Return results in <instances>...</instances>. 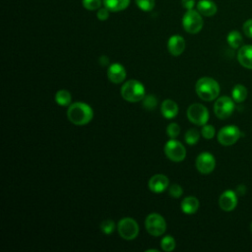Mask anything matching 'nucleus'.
Returning <instances> with one entry per match:
<instances>
[{"instance_id": "nucleus-1", "label": "nucleus", "mask_w": 252, "mask_h": 252, "mask_svg": "<svg viewBox=\"0 0 252 252\" xmlns=\"http://www.w3.org/2000/svg\"><path fill=\"white\" fill-rule=\"evenodd\" d=\"M67 117L71 123L77 126H83L90 123L94 117L92 107L82 101L73 102L67 110Z\"/></svg>"}, {"instance_id": "nucleus-2", "label": "nucleus", "mask_w": 252, "mask_h": 252, "mask_svg": "<svg viewBox=\"0 0 252 252\" xmlns=\"http://www.w3.org/2000/svg\"><path fill=\"white\" fill-rule=\"evenodd\" d=\"M195 91L197 95L205 101H211L217 98L220 94V85L219 83L210 77L200 78L196 85Z\"/></svg>"}, {"instance_id": "nucleus-3", "label": "nucleus", "mask_w": 252, "mask_h": 252, "mask_svg": "<svg viewBox=\"0 0 252 252\" xmlns=\"http://www.w3.org/2000/svg\"><path fill=\"white\" fill-rule=\"evenodd\" d=\"M121 95L128 102H138L146 95L144 85L138 80H128L121 87Z\"/></svg>"}, {"instance_id": "nucleus-4", "label": "nucleus", "mask_w": 252, "mask_h": 252, "mask_svg": "<svg viewBox=\"0 0 252 252\" xmlns=\"http://www.w3.org/2000/svg\"><path fill=\"white\" fill-rule=\"evenodd\" d=\"M203 25L204 21L202 15L197 10H187L182 17V27L188 33H198L202 30Z\"/></svg>"}, {"instance_id": "nucleus-5", "label": "nucleus", "mask_w": 252, "mask_h": 252, "mask_svg": "<svg viewBox=\"0 0 252 252\" xmlns=\"http://www.w3.org/2000/svg\"><path fill=\"white\" fill-rule=\"evenodd\" d=\"M145 227L148 233L153 236H160L166 230V221L163 217L158 213H152L145 220Z\"/></svg>"}, {"instance_id": "nucleus-6", "label": "nucleus", "mask_w": 252, "mask_h": 252, "mask_svg": "<svg viewBox=\"0 0 252 252\" xmlns=\"http://www.w3.org/2000/svg\"><path fill=\"white\" fill-rule=\"evenodd\" d=\"M117 230L121 238L125 240L135 239L139 234V225L137 221L129 217L122 218L117 224Z\"/></svg>"}, {"instance_id": "nucleus-7", "label": "nucleus", "mask_w": 252, "mask_h": 252, "mask_svg": "<svg viewBox=\"0 0 252 252\" xmlns=\"http://www.w3.org/2000/svg\"><path fill=\"white\" fill-rule=\"evenodd\" d=\"M187 118L188 120L198 126H203L207 124L209 120V111L207 107L201 103H193L187 108Z\"/></svg>"}, {"instance_id": "nucleus-8", "label": "nucleus", "mask_w": 252, "mask_h": 252, "mask_svg": "<svg viewBox=\"0 0 252 252\" xmlns=\"http://www.w3.org/2000/svg\"><path fill=\"white\" fill-rule=\"evenodd\" d=\"M164 154L168 159L174 162L182 161L186 157V150L183 144L175 139L168 140L163 148Z\"/></svg>"}, {"instance_id": "nucleus-9", "label": "nucleus", "mask_w": 252, "mask_h": 252, "mask_svg": "<svg viewBox=\"0 0 252 252\" xmlns=\"http://www.w3.org/2000/svg\"><path fill=\"white\" fill-rule=\"evenodd\" d=\"M241 132L235 125L222 127L218 133V141L222 146H231L240 138Z\"/></svg>"}, {"instance_id": "nucleus-10", "label": "nucleus", "mask_w": 252, "mask_h": 252, "mask_svg": "<svg viewBox=\"0 0 252 252\" xmlns=\"http://www.w3.org/2000/svg\"><path fill=\"white\" fill-rule=\"evenodd\" d=\"M234 110V102L228 96L219 97L214 104V111L218 118L226 119Z\"/></svg>"}, {"instance_id": "nucleus-11", "label": "nucleus", "mask_w": 252, "mask_h": 252, "mask_svg": "<svg viewBox=\"0 0 252 252\" xmlns=\"http://www.w3.org/2000/svg\"><path fill=\"white\" fill-rule=\"evenodd\" d=\"M216 166V159L210 153H201L196 158V168L202 174L211 173Z\"/></svg>"}, {"instance_id": "nucleus-12", "label": "nucleus", "mask_w": 252, "mask_h": 252, "mask_svg": "<svg viewBox=\"0 0 252 252\" xmlns=\"http://www.w3.org/2000/svg\"><path fill=\"white\" fill-rule=\"evenodd\" d=\"M168 184V177L160 173L153 175L148 182L149 189L154 193H162L163 191H165V189H167Z\"/></svg>"}, {"instance_id": "nucleus-13", "label": "nucleus", "mask_w": 252, "mask_h": 252, "mask_svg": "<svg viewBox=\"0 0 252 252\" xmlns=\"http://www.w3.org/2000/svg\"><path fill=\"white\" fill-rule=\"evenodd\" d=\"M126 69L120 63H112L107 69V78L113 84H120L126 78Z\"/></svg>"}, {"instance_id": "nucleus-14", "label": "nucleus", "mask_w": 252, "mask_h": 252, "mask_svg": "<svg viewBox=\"0 0 252 252\" xmlns=\"http://www.w3.org/2000/svg\"><path fill=\"white\" fill-rule=\"evenodd\" d=\"M219 205L225 212L232 211L237 205V196L232 190L224 191L219 199Z\"/></svg>"}, {"instance_id": "nucleus-15", "label": "nucleus", "mask_w": 252, "mask_h": 252, "mask_svg": "<svg viewBox=\"0 0 252 252\" xmlns=\"http://www.w3.org/2000/svg\"><path fill=\"white\" fill-rule=\"evenodd\" d=\"M167 49L172 56H179L185 49V40L179 34L171 35L167 40Z\"/></svg>"}, {"instance_id": "nucleus-16", "label": "nucleus", "mask_w": 252, "mask_h": 252, "mask_svg": "<svg viewBox=\"0 0 252 252\" xmlns=\"http://www.w3.org/2000/svg\"><path fill=\"white\" fill-rule=\"evenodd\" d=\"M237 60L245 68L252 69V45H243L238 49Z\"/></svg>"}, {"instance_id": "nucleus-17", "label": "nucleus", "mask_w": 252, "mask_h": 252, "mask_svg": "<svg viewBox=\"0 0 252 252\" xmlns=\"http://www.w3.org/2000/svg\"><path fill=\"white\" fill-rule=\"evenodd\" d=\"M160 112L166 119H172L178 114V105L172 99H164L160 105Z\"/></svg>"}, {"instance_id": "nucleus-18", "label": "nucleus", "mask_w": 252, "mask_h": 252, "mask_svg": "<svg viewBox=\"0 0 252 252\" xmlns=\"http://www.w3.org/2000/svg\"><path fill=\"white\" fill-rule=\"evenodd\" d=\"M196 5H197V11L202 16H205V17H212L218 11V7L216 3L212 0H199Z\"/></svg>"}, {"instance_id": "nucleus-19", "label": "nucleus", "mask_w": 252, "mask_h": 252, "mask_svg": "<svg viewBox=\"0 0 252 252\" xmlns=\"http://www.w3.org/2000/svg\"><path fill=\"white\" fill-rule=\"evenodd\" d=\"M199 209V200L194 196L185 197L181 202V210L186 215H193Z\"/></svg>"}, {"instance_id": "nucleus-20", "label": "nucleus", "mask_w": 252, "mask_h": 252, "mask_svg": "<svg viewBox=\"0 0 252 252\" xmlns=\"http://www.w3.org/2000/svg\"><path fill=\"white\" fill-rule=\"evenodd\" d=\"M131 0H102V4L110 12H120L125 10Z\"/></svg>"}, {"instance_id": "nucleus-21", "label": "nucleus", "mask_w": 252, "mask_h": 252, "mask_svg": "<svg viewBox=\"0 0 252 252\" xmlns=\"http://www.w3.org/2000/svg\"><path fill=\"white\" fill-rule=\"evenodd\" d=\"M55 101L60 106H69L72 101L71 93L67 90H59L55 94Z\"/></svg>"}, {"instance_id": "nucleus-22", "label": "nucleus", "mask_w": 252, "mask_h": 252, "mask_svg": "<svg viewBox=\"0 0 252 252\" xmlns=\"http://www.w3.org/2000/svg\"><path fill=\"white\" fill-rule=\"evenodd\" d=\"M231 94H232V99L235 102H242L247 97V90L243 85L238 84L234 86V88L232 89Z\"/></svg>"}, {"instance_id": "nucleus-23", "label": "nucleus", "mask_w": 252, "mask_h": 252, "mask_svg": "<svg viewBox=\"0 0 252 252\" xmlns=\"http://www.w3.org/2000/svg\"><path fill=\"white\" fill-rule=\"evenodd\" d=\"M227 43L232 48H238L242 43V36L239 32L237 31H231L226 37Z\"/></svg>"}, {"instance_id": "nucleus-24", "label": "nucleus", "mask_w": 252, "mask_h": 252, "mask_svg": "<svg viewBox=\"0 0 252 252\" xmlns=\"http://www.w3.org/2000/svg\"><path fill=\"white\" fill-rule=\"evenodd\" d=\"M200 139V132L195 129V128H192V129H189L186 131L185 135H184V140L185 142L188 144V145H195L198 143Z\"/></svg>"}, {"instance_id": "nucleus-25", "label": "nucleus", "mask_w": 252, "mask_h": 252, "mask_svg": "<svg viewBox=\"0 0 252 252\" xmlns=\"http://www.w3.org/2000/svg\"><path fill=\"white\" fill-rule=\"evenodd\" d=\"M175 239L171 235H165L160 240V247L165 252H170L175 249Z\"/></svg>"}, {"instance_id": "nucleus-26", "label": "nucleus", "mask_w": 252, "mask_h": 252, "mask_svg": "<svg viewBox=\"0 0 252 252\" xmlns=\"http://www.w3.org/2000/svg\"><path fill=\"white\" fill-rule=\"evenodd\" d=\"M158 104V99L154 94L145 95L143 98V106L147 110H154Z\"/></svg>"}, {"instance_id": "nucleus-27", "label": "nucleus", "mask_w": 252, "mask_h": 252, "mask_svg": "<svg viewBox=\"0 0 252 252\" xmlns=\"http://www.w3.org/2000/svg\"><path fill=\"white\" fill-rule=\"evenodd\" d=\"M136 5L145 12H150L155 8L156 0H135Z\"/></svg>"}, {"instance_id": "nucleus-28", "label": "nucleus", "mask_w": 252, "mask_h": 252, "mask_svg": "<svg viewBox=\"0 0 252 252\" xmlns=\"http://www.w3.org/2000/svg\"><path fill=\"white\" fill-rule=\"evenodd\" d=\"M83 7L89 11L98 10L102 4L101 0H82Z\"/></svg>"}, {"instance_id": "nucleus-29", "label": "nucleus", "mask_w": 252, "mask_h": 252, "mask_svg": "<svg viewBox=\"0 0 252 252\" xmlns=\"http://www.w3.org/2000/svg\"><path fill=\"white\" fill-rule=\"evenodd\" d=\"M180 133V127L177 123L172 122L169 123L168 126L166 127V134L170 139H175Z\"/></svg>"}, {"instance_id": "nucleus-30", "label": "nucleus", "mask_w": 252, "mask_h": 252, "mask_svg": "<svg viewBox=\"0 0 252 252\" xmlns=\"http://www.w3.org/2000/svg\"><path fill=\"white\" fill-rule=\"evenodd\" d=\"M100 229L105 234H110L115 229V223L112 220H105L100 223Z\"/></svg>"}, {"instance_id": "nucleus-31", "label": "nucleus", "mask_w": 252, "mask_h": 252, "mask_svg": "<svg viewBox=\"0 0 252 252\" xmlns=\"http://www.w3.org/2000/svg\"><path fill=\"white\" fill-rule=\"evenodd\" d=\"M201 134L202 136L205 138V139H212L215 134H216V130L214 128V126L212 125H208V124H205L203 125L202 129H201Z\"/></svg>"}, {"instance_id": "nucleus-32", "label": "nucleus", "mask_w": 252, "mask_h": 252, "mask_svg": "<svg viewBox=\"0 0 252 252\" xmlns=\"http://www.w3.org/2000/svg\"><path fill=\"white\" fill-rule=\"evenodd\" d=\"M168 193H169V195H170L172 198L177 199V198H179V197L183 194V189H182V187H181L180 185H178V184H173V185H171V186L169 187Z\"/></svg>"}, {"instance_id": "nucleus-33", "label": "nucleus", "mask_w": 252, "mask_h": 252, "mask_svg": "<svg viewBox=\"0 0 252 252\" xmlns=\"http://www.w3.org/2000/svg\"><path fill=\"white\" fill-rule=\"evenodd\" d=\"M109 10L106 8V7H102V8H99L96 12V17L99 21H106L109 17Z\"/></svg>"}, {"instance_id": "nucleus-34", "label": "nucleus", "mask_w": 252, "mask_h": 252, "mask_svg": "<svg viewBox=\"0 0 252 252\" xmlns=\"http://www.w3.org/2000/svg\"><path fill=\"white\" fill-rule=\"evenodd\" d=\"M243 32H244L245 35H247L248 37L252 38V19L247 20L243 24Z\"/></svg>"}, {"instance_id": "nucleus-35", "label": "nucleus", "mask_w": 252, "mask_h": 252, "mask_svg": "<svg viewBox=\"0 0 252 252\" xmlns=\"http://www.w3.org/2000/svg\"><path fill=\"white\" fill-rule=\"evenodd\" d=\"M196 4L195 0H181V5L183 8H185L186 10H191L194 8Z\"/></svg>"}, {"instance_id": "nucleus-36", "label": "nucleus", "mask_w": 252, "mask_h": 252, "mask_svg": "<svg viewBox=\"0 0 252 252\" xmlns=\"http://www.w3.org/2000/svg\"><path fill=\"white\" fill-rule=\"evenodd\" d=\"M250 230H251V232H252V223H251V225H250Z\"/></svg>"}]
</instances>
